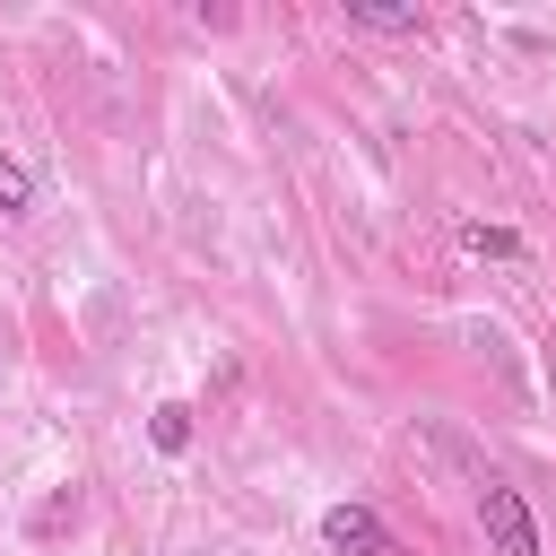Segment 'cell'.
Segmentation results:
<instances>
[{"label": "cell", "mask_w": 556, "mask_h": 556, "mask_svg": "<svg viewBox=\"0 0 556 556\" xmlns=\"http://www.w3.org/2000/svg\"><path fill=\"white\" fill-rule=\"evenodd\" d=\"M478 530H486V547L495 556H539V521H530V504H521V486L513 478H478Z\"/></svg>", "instance_id": "cell-1"}, {"label": "cell", "mask_w": 556, "mask_h": 556, "mask_svg": "<svg viewBox=\"0 0 556 556\" xmlns=\"http://www.w3.org/2000/svg\"><path fill=\"white\" fill-rule=\"evenodd\" d=\"M460 243H469L478 261H521V235H513V226H486V217H478V226H460Z\"/></svg>", "instance_id": "cell-4"}, {"label": "cell", "mask_w": 556, "mask_h": 556, "mask_svg": "<svg viewBox=\"0 0 556 556\" xmlns=\"http://www.w3.org/2000/svg\"><path fill=\"white\" fill-rule=\"evenodd\" d=\"M26 208H35V174L0 148V217H26Z\"/></svg>", "instance_id": "cell-6"}, {"label": "cell", "mask_w": 556, "mask_h": 556, "mask_svg": "<svg viewBox=\"0 0 556 556\" xmlns=\"http://www.w3.org/2000/svg\"><path fill=\"white\" fill-rule=\"evenodd\" d=\"M321 539H330L339 556H400V539L382 530L374 504H330V513H321Z\"/></svg>", "instance_id": "cell-2"}, {"label": "cell", "mask_w": 556, "mask_h": 556, "mask_svg": "<svg viewBox=\"0 0 556 556\" xmlns=\"http://www.w3.org/2000/svg\"><path fill=\"white\" fill-rule=\"evenodd\" d=\"M148 443H156V452H191V408H182V400H165V408L148 417Z\"/></svg>", "instance_id": "cell-5"}, {"label": "cell", "mask_w": 556, "mask_h": 556, "mask_svg": "<svg viewBox=\"0 0 556 556\" xmlns=\"http://www.w3.org/2000/svg\"><path fill=\"white\" fill-rule=\"evenodd\" d=\"M348 17H356V26H382V35H417V26H426L417 0H348Z\"/></svg>", "instance_id": "cell-3"}]
</instances>
